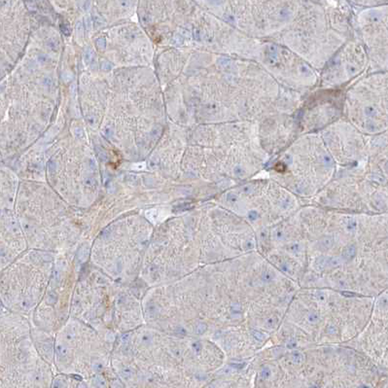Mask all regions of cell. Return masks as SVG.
Returning <instances> with one entry per match:
<instances>
[{
    "mask_svg": "<svg viewBox=\"0 0 388 388\" xmlns=\"http://www.w3.org/2000/svg\"><path fill=\"white\" fill-rule=\"evenodd\" d=\"M347 2H300L295 18L271 41L296 53L322 70L334 55L358 34L356 16Z\"/></svg>",
    "mask_w": 388,
    "mask_h": 388,
    "instance_id": "cell-1",
    "label": "cell"
},
{
    "mask_svg": "<svg viewBox=\"0 0 388 388\" xmlns=\"http://www.w3.org/2000/svg\"><path fill=\"white\" fill-rule=\"evenodd\" d=\"M337 171V164L319 132L297 137L278 154L269 169L274 179L291 184L300 195L329 182Z\"/></svg>",
    "mask_w": 388,
    "mask_h": 388,
    "instance_id": "cell-2",
    "label": "cell"
},
{
    "mask_svg": "<svg viewBox=\"0 0 388 388\" xmlns=\"http://www.w3.org/2000/svg\"><path fill=\"white\" fill-rule=\"evenodd\" d=\"M344 114L367 136L388 130V71H368L345 92Z\"/></svg>",
    "mask_w": 388,
    "mask_h": 388,
    "instance_id": "cell-3",
    "label": "cell"
},
{
    "mask_svg": "<svg viewBox=\"0 0 388 388\" xmlns=\"http://www.w3.org/2000/svg\"><path fill=\"white\" fill-rule=\"evenodd\" d=\"M225 21L253 39L271 41L283 31L295 18L300 2H233Z\"/></svg>",
    "mask_w": 388,
    "mask_h": 388,
    "instance_id": "cell-4",
    "label": "cell"
},
{
    "mask_svg": "<svg viewBox=\"0 0 388 388\" xmlns=\"http://www.w3.org/2000/svg\"><path fill=\"white\" fill-rule=\"evenodd\" d=\"M255 62L262 65L280 85L292 91L304 92L319 81L316 70L305 59L275 42L261 40Z\"/></svg>",
    "mask_w": 388,
    "mask_h": 388,
    "instance_id": "cell-5",
    "label": "cell"
},
{
    "mask_svg": "<svg viewBox=\"0 0 388 388\" xmlns=\"http://www.w3.org/2000/svg\"><path fill=\"white\" fill-rule=\"evenodd\" d=\"M370 69L366 46L359 33L347 41L326 63L319 75L323 88H338L357 80Z\"/></svg>",
    "mask_w": 388,
    "mask_h": 388,
    "instance_id": "cell-6",
    "label": "cell"
},
{
    "mask_svg": "<svg viewBox=\"0 0 388 388\" xmlns=\"http://www.w3.org/2000/svg\"><path fill=\"white\" fill-rule=\"evenodd\" d=\"M356 24L369 57V71H388V2L361 10Z\"/></svg>",
    "mask_w": 388,
    "mask_h": 388,
    "instance_id": "cell-7",
    "label": "cell"
},
{
    "mask_svg": "<svg viewBox=\"0 0 388 388\" xmlns=\"http://www.w3.org/2000/svg\"><path fill=\"white\" fill-rule=\"evenodd\" d=\"M344 102L345 92L337 88L311 93L297 116L300 133H317L338 122L344 114Z\"/></svg>",
    "mask_w": 388,
    "mask_h": 388,
    "instance_id": "cell-8",
    "label": "cell"
},
{
    "mask_svg": "<svg viewBox=\"0 0 388 388\" xmlns=\"http://www.w3.org/2000/svg\"><path fill=\"white\" fill-rule=\"evenodd\" d=\"M320 133L337 165L357 166L368 159V136L347 120H339Z\"/></svg>",
    "mask_w": 388,
    "mask_h": 388,
    "instance_id": "cell-9",
    "label": "cell"
},
{
    "mask_svg": "<svg viewBox=\"0 0 388 388\" xmlns=\"http://www.w3.org/2000/svg\"><path fill=\"white\" fill-rule=\"evenodd\" d=\"M367 163L388 181V130L368 136Z\"/></svg>",
    "mask_w": 388,
    "mask_h": 388,
    "instance_id": "cell-10",
    "label": "cell"
},
{
    "mask_svg": "<svg viewBox=\"0 0 388 388\" xmlns=\"http://www.w3.org/2000/svg\"><path fill=\"white\" fill-rule=\"evenodd\" d=\"M377 315L381 322H384L382 326V333H380L381 344H383L382 359L384 363L388 365V290L383 292L378 297L376 303Z\"/></svg>",
    "mask_w": 388,
    "mask_h": 388,
    "instance_id": "cell-11",
    "label": "cell"
},
{
    "mask_svg": "<svg viewBox=\"0 0 388 388\" xmlns=\"http://www.w3.org/2000/svg\"><path fill=\"white\" fill-rule=\"evenodd\" d=\"M343 260L342 257H329V256H320L317 257L313 262V266L317 271H326L335 269L342 266Z\"/></svg>",
    "mask_w": 388,
    "mask_h": 388,
    "instance_id": "cell-12",
    "label": "cell"
},
{
    "mask_svg": "<svg viewBox=\"0 0 388 388\" xmlns=\"http://www.w3.org/2000/svg\"><path fill=\"white\" fill-rule=\"evenodd\" d=\"M334 244H335V237L331 235H328V236L322 237L318 240L316 242V247L318 250L324 252V251L330 250L334 246Z\"/></svg>",
    "mask_w": 388,
    "mask_h": 388,
    "instance_id": "cell-13",
    "label": "cell"
},
{
    "mask_svg": "<svg viewBox=\"0 0 388 388\" xmlns=\"http://www.w3.org/2000/svg\"><path fill=\"white\" fill-rule=\"evenodd\" d=\"M356 254H357V246L355 244H349L343 248V253H342V259L343 260V262H349V261H351L356 256Z\"/></svg>",
    "mask_w": 388,
    "mask_h": 388,
    "instance_id": "cell-14",
    "label": "cell"
},
{
    "mask_svg": "<svg viewBox=\"0 0 388 388\" xmlns=\"http://www.w3.org/2000/svg\"><path fill=\"white\" fill-rule=\"evenodd\" d=\"M344 229L350 233L355 232L358 229V221L353 217L346 218L344 220Z\"/></svg>",
    "mask_w": 388,
    "mask_h": 388,
    "instance_id": "cell-15",
    "label": "cell"
},
{
    "mask_svg": "<svg viewBox=\"0 0 388 388\" xmlns=\"http://www.w3.org/2000/svg\"><path fill=\"white\" fill-rule=\"evenodd\" d=\"M290 360L292 361V363L296 366H300L304 363L305 361V356L302 352L300 351H293L290 355Z\"/></svg>",
    "mask_w": 388,
    "mask_h": 388,
    "instance_id": "cell-16",
    "label": "cell"
},
{
    "mask_svg": "<svg viewBox=\"0 0 388 388\" xmlns=\"http://www.w3.org/2000/svg\"><path fill=\"white\" fill-rule=\"evenodd\" d=\"M288 252L294 256H299L303 253V245L300 242H293L288 246Z\"/></svg>",
    "mask_w": 388,
    "mask_h": 388,
    "instance_id": "cell-17",
    "label": "cell"
},
{
    "mask_svg": "<svg viewBox=\"0 0 388 388\" xmlns=\"http://www.w3.org/2000/svg\"><path fill=\"white\" fill-rule=\"evenodd\" d=\"M242 313V307L239 304H232L231 306V314L233 318H238L241 316Z\"/></svg>",
    "mask_w": 388,
    "mask_h": 388,
    "instance_id": "cell-18",
    "label": "cell"
},
{
    "mask_svg": "<svg viewBox=\"0 0 388 388\" xmlns=\"http://www.w3.org/2000/svg\"><path fill=\"white\" fill-rule=\"evenodd\" d=\"M56 352L59 358H63L68 354V349L63 343H58L56 345Z\"/></svg>",
    "mask_w": 388,
    "mask_h": 388,
    "instance_id": "cell-19",
    "label": "cell"
},
{
    "mask_svg": "<svg viewBox=\"0 0 388 388\" xmlns=\"http://www.w3.org/2000/svg\"><path fill=\"white\" fill-rule=\"evenodd\" d=\"M92 382L95 384V386L96 388H105L106 387V381L103 378V377L101 376H96L95 377L92 378Z\"/></svg>",
    "mask_w": 388,
    "mask_h": 388,
    "instance_id": "cell-20",
    "label": "cell"
},
{
    "mask_svg": "<svg viewBox=\"0 0 388 388\" xmlns=\"http://www.w3.org/2000/svg\"><path fill=\"white\" fill-rule=\"evenodd\" d=\"M273 279H274V274L271 271H264L262 273V276H261V280H262L264 283H271Z\"/></svg>",
    "mask_w": 388,
    "mask_h": 388,
    "instance_id": "cell-21",
    "label": "cell"
},
{
    "mask_svg": "<svg viewBox=\"0 0 388 388\" xmlns=\"http://www.w3.org/2000/svg\"><path fill=\"white\" fill-rule=\"evenodd\" d=\"M306 319L310 324H316L320 320V315H319V313L316 312V311H310L309 314H307Z\"/></svg>",
    "mask_w": 388,
    "mask_h": 388,
    "instance_id": "cell-22",
    "label": "cell"
},
{
    "mask_svg": "<svg viewBox=\"0 0 388 388\" xmlns=\"http://www.w3.org/2000/svg\"><path fill=\"white\" fill-rule=\"evenodd\" d=\"M88 256H89V248L83 246L78 252V259L81 261V262H85L87 258H88Z\"/></svg>",
    "mask_w": 388,
    "mask_h": 388,
    "instance_id": "cell-23",
    "label": "cell"
},
{
    "mask_svg": "<svg viewBox=\"0 0 388 388\" xmlns=\"http://www.w3.org/2000/svg\"><path fill=\"white\" fill-rule=\"evenodd\" d=\"M120 376H121L124 379H130L132 376V370L130 367H125L120 372Z\"/></svg>",
    "mask_w": 388,
    "mask_h": 388,
    "instance_id": "cell-24",
    "label": "cell"
},
{
    "mask_svg": "<svg viewBox=\"0 0 388 388\" xmlns=\"http://www.w3.org/2000/svg\"><path fill=\"white\" fill-rule=\"evenodd\" d=\"M276 325H277V318L275 317H270L269 319H266L265 322V327H266L267 329H273Z\"/></svg>",
    "mask_w": 388,
    "mask_h": 388,
    "instance_id": "cell-25",
    "label": "cell"
},
{
    "mask_svg": "<svg viewBox=\"0 0 388 388\" xmlns=\"http://www.w3.org/2000/svg\"><path fill=\"white\" fill-rule=\"evenodd\" d=\"M93 58V52L92 50H91L90 48H87L84 52V59L87 63H90L91 62H92Z\"/></svg>",
    "mask_w": 388,
    "mask_h": 388,
    "instance_id": "cell-26",
    "label": "cell"
},
{
    "mask_svg": "<svg viewBox=\"0 0 388 388\" xmlns=\"http://www.w3.org/2000/svg\"><path fill=\"white\" fill-rule=\"evenodd\" d=\"M206 329H207L206 324L203 323V322H199L196 325L195 332H196V334H198V335H203V334L206 331Z\"/></svg>",
    "mask_w": 388,
    "mask_h": 388,
    "instance_id": "cell-27",
    "label": "cell"
},
{
    "mask_svg": "<svg viewBox=\"0 0 388 388\" xmlns=\"http://www.w3.org/2000/svg\"><path fill=\"white\" fill-rule=\"evenodd\" d=\"M42 351L48 358H51L53 355V346L51 343H45L42 347Z\"/></svg>",
    "mask_w": 388,
    "mask_h": 388,
    "instance_id": "cell-28",
    "label": "cell"
},
{
    "mask_svg": "<svg viewBox=\"0 0 388 388\" xmlns=\"http://www.w3.org/2000/svg\"><path fill=\"white\" fill-rule=\"evenodd\" d=\"M52 388H66V382L63 378H57L53 381V384Z\"/></svg>",
    "mask_w": 388,
    "mask_h": 388,
    "instance_id": "cell-29",
    "label": "cell"
},
{
    "mask_svg": "<svg viewBox=\"0 0 388 388\" xmlns=\"http://www.w3.org/2000/svg\"><path fill=\"white\" fill-rule=\"evenodd\" d=\"M272 237L275 239L276 241H280V240H283V238H284V232H283V231L280 230V229L275 230V231L273 232Z\"/></svg>",
    "mask_w": 388,
    "mask_h": 388,
    "instance_id": "cell-30",
    "label": "cell"
},
{
    "mask_svg": "<svg viewBox=\"0 0 388 388\" xmlns=\"http://www.w3.org/2000/svg\"><path fill=\"white\" fill-rule=\"evenodd\" d=\"M252 336L255 338L257 340H259V342H262V340L265 339V335L261 331H258V330H253L252 331Z\"/></svg>",
    "mask_w": 388,
    "mask_h": 388,
    "instance_id": "cell-31",
    "label": "cell"
},
{
    "mask_svg": "<svg viewBox=\"0 0 388 388\" xmlns=\"http://www.w3.org/2000/svg\"><path fill=\"white\" fill-rule=\"evenodd\" d=\"M96 44L97 46V48L100 49V50H104L105 47H106V41H105V39L103 37L97 38L96 41Z\"/></svg>",
    "mask_w": 388,
    "mask_h": 388,
    "instance_id": "cell-32",
    "label": "cell"
},
{
    "mask_svg": "<svg viewBox=\"0 0 388 388\" xmlns=\"http://www.w3.org/2000/svg\"><path fill=\"white\" fill-rule=\"evenodd\" d=\"M85 185L88 188H93V187L96 186V181L95 178H87L85 180Z\"/></svg>",
    "mask_w": 388,
    "mask_h": 388,
    "instance_id": "cell-33",
    "label": "cell"
},
{
    "mask_svg": "<svg viewBox=\"0 0 388 388\" xmlns=\"http://www.w3.org/2000/svg\"><path fill=\"white\" fill-rule=\"evenodd\" d=\"M286 345H287V347H288L289 349L296 348V347H297V340L295 339H290L288 342H287Z\"/></svg>",
    "mask_w": 388,
    "mask_h": 388,
    "instance_id": "cell-34",
    "label": "cell"
},
{
    "mask_svg": "<svg viewBox=\"0 0 388 388\" xmlns=\"http://www.w3.org/2000/svg\"><path fill=\"white\" fill-rule=\"evenodd\" d=\"M103 133H104V135H105L107 138H110V137L113 135V133H114V131H113V130L110 128V126H107L106 128L103 130Z\"/></svg>",
    "mask_w": 388,
    "mask_h": 388,
    "instance_id": "cell-35",
    "label": "cell"
},
{
    "mask_svg": "<svg viewBox=\"0 0 388 388\" xmlns=\"http://www.w3.org/2000/svg\"><path fill=\"white\" fill-rule=\"evenodd\" d=\"M92 21L95 22V23L96 25H102L103 24V19L100 18L99 16H97V15H93L92 16Z\"/></svg>",
    "mask_w": 388,
    "mask_h": 388,
    "instance_id": "cell-36",
    "label": "cell"
},
{
    "mask_svg": "<svg viewBox=\"0 0 388 388\" xmlns=\"http://www.w3.org/2000/svg\"><path fill=\"white\" fill-rule=\"evenodd\" d=\"M56 301H57L56 294L55 293H50L48 298H47V302H48L49 304H53V303H56Z\"/></svg>",
    "mask_w": 388,
    "mask_h": 388,
    "instance_id": "cell-37",
    "label": "cell"
},
{
    "mask_svg": "<svg viewBox=\"0 0 388 388\" xmlns=\"http://www.w3.org/2000/svg\"><path fill=\"white\" fill-rule=\"evenodd\" d=\"M92 368H93V370H95L96 372H101L102 371V369H103V365L100 363V362H96V363H93L92 364Z\"/></svg>",
    "mask_w": 388,
    "mask_h": 388,
    "instance_id": "cell-38",
    "label": "cell"
},
{
    "mask_svg": "<svg viewBox=\"0 0 388 388\" xmlns=\"http://www.w3.org/2000/svg\"><path fill=\"white\" fill-rule=\"evenodd\" d=\"M111 68H112V65H111L108 62L103 61V62H101V69H102V70H104V71H108V70H110Z\"/></svg>",
    "mask_w": 388,
    "mask_h": 388,
    "instance_id": "cell-39",
    "label": "cell"
},
{
    "mask_svg": "<svg viewBox=\"0 0 388 388\" xmlns=\"http://www.w3.org/2000/svg\"><path fill=\"white\" fill-rule=\"evenodd\" d=\"M96 151H97L98 157H99V159H100V160H107L106 152H104L102 149H100V151H99V149H98V148H96Z\"/></svg>",
    "mask_w": 388,
    "mask_h": 388,
    "instance_id": "cell-40",
    "label": "cell"
},
{
    "mask_svg": "<svg viewBox=\"0 0 388 388\" xmlns=\"http://www.w3.org/2000/svg\"><path fill=\"white\" fill-rule=\"evenodd\" d=\"M61 28H62V33L64 35H66V36H68L69 34H70V29H69V28L66 24H62L61 25Z\"/></svg>",
    "mask_w": 388,
    "mask_h": 388,
    "instance_id": "cell-41",
    "label": "cell"
},
{
    "mask_svg": "<svg viewBox=\"0 0 388 388\" xmlns=\"http://www.w3.org/2000/svg\"><path fill=\"white\" fill-rule=\"evenodd\" d=\"M244 248L246 250H249V249L254 248V242L252 241V240H250V239L246 240V241L244 242Z\"/></svg>",
    "mask_w": 388,
    "mask_h": 388,
    "instance_id": "cell-42",
    "label": "cell"
},
{
    "mask_svg": "<svg viewBox=\"0 0 388 388\" xmlns=\"http://www.w3.org/2000/svg\"><path fill=\"white\" fill-rule=\"evenodd\" d=\"M141 340H142V343H144V344H147V343H151V342H152V338H151V336H149V335H144L143 337H142V339H141Z\"/></svg>",
    "mask_w": 388,
    "mask_h": 388,
    "instance_id": "cell-43",
    "label": "cell"
},
{
    "mask_svg": "<svg viewBox=\"0 0 388 388\" xmlns=\"http://www.w3.org/2000/svg\"><path fill=\"white\" fill-rule=\"evenodd\" d=\"M336 332H337V329L335 326L330 325L327 327V333L330 334V335H334V334H336Z\"/></svg>",
    "mask_w": 388,
    "mask_h": 388,
    "instance_id": "cell-44",
    "label": "cell"
},
{
    "mask_svg": "<svg viewBox=\"0 0 388 388\" xmlns=\"http://www.w3.org/2000/svg\"><path fill=\"white\" fill-rule=\"evenodd\" d=\"M88 164H89V168H90L91 170H96V162L93 160L90 159Z\"/></svg>",
    "mask_w": 388,
    "mask_h": 388,
    "instance_id": "cell-45",
    "label": "cell"
},
{
    "mask_svg": "<svg viewBox=\"0 0 388 388\" xmlns=\"http://www.w3.org/2000/svg\"><path fill=\"white\" fill-rule=\"evenodd\" d=\"M48 45H49V47H50L51 49H56L57 46H58V43L56 42V40L51 39V40H49V41H48Z\"/></svg>",
    "mask_w": 388,
    "mask_h": 388,
    "instance_id": "cell-46",
    "label": "cell"
},
{
    "mask_svg": "<svg viewBox=\"0 0 388 388\" xmlns=\"http://www.w3.org/2000/svg\"><path fill=\"white\" fill-rule=\"evenodd\" d=\"M75 136L77 138H82L84 136V132L82 131L81 129H76L75 130Z\"/></svg>",
    "mask_w": 388,
    "mask_h": 388,
    "instance_id": "cell-47",
    "label": "cell"
},
{
    "mask_svg": "<svg viewBox=\"0 0 388 388\" xmlns=\"http://www.w3.org/2000/svg\"><path fill=\"white\" fill-rule=\"evenodd\" d=\"M193 348L195 349L197 352H198L200 350V348H202V346H200V344L198 343H193Z\"/></svg>",
    "mask_w": 388,
    "mask_h": 388,
    "instance_id": "cell-48",
    "label": "cell"
},
{
    "mask_svg": "<svg viewBox=\"0 0 388 388\" xmlns=\"http://www.w3.org/2000/svg\"><path fill=\"white\" fill-rule=\"evenodd\" d=\"M144 168H145V164H134V165H133V168H135V169H137V170H139V169H143Z\"/></svg>",
    "mask_w": 388,
    "mask_h": 388,
    "instance_id": "cell-49",
    "label": "cell"
},
{
    "mask_svg": "<svg viewBox=\"0 0 388 388\" xmlns=\"http://www.w3.org/2000/svg\"><path fill=\"white\" fill-rule=\"evenodd\" d=\"M22 305L23 307H25V309H28V307H29L31 305V303H29L26 300H24V301H23V302H22Z\"/></svg>",
    "mask_w": 388,
    "mask_h": 388,
    "instance_id": "cell-50",
    "label": "cell"
},
{
    "mask_svg": "<svg viewBox=\"0 0 388 388\" xmlns=\"http://www.w3.org/2000/svg\"><path fill=\"white\" fill-rule=\"evenodd\" d=\"M49 168H50V170H51V171L55 170V168H56V164H55V163H53V162H51V163L49 164Z\"/></svg>",
    "mask_w": 388,
    "mask_h": 388,
    "instance_id": "cell-51",
    "label": "cell"
},
{
    "mask_svg": "<svg viewBox=\"0 0 388 388\" xmlns=\"http://www.w3.org/2000/svg\"><path fill=\"white\" fill-rule=\"evenodd\" d=\"M79 388H85V386H84L83 384H81V385H80V386H79Z\"/></svg>",
    "mask_w": 388,
    "mask_h": 388,
    "instance_id": "cell-52",
    "label": "cell"
},
{
    "mask_svg": "<svg viewBox=\"0 0 388 388\" xmlns=\"http://www.w3.org/2000/svg\"><path fill=\"white\" fill-rule=\"evenodd\" d=\"M382 388H388V383H387V384H386V385H385L384 387H382Z\"/></svg>",
    "mask_w": 388,
    "mask_h": 388,
    "instance_id": "cell-53",
    "label": "cell"
}]
</instances>
